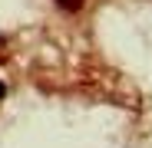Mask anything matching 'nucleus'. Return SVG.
<instances>
[{
    "mask_svg": "<svg viewBox=\"0 0 152 148\" xmlns=\"http://www.w3.org/2000/svg\"><path fill=\"white\" fill-rule=\"evenodd\" d=\"M56 4H60L63 10H80V7H83V0H56Z\"/></svg>",
    "mask_w": 152,
    "mask_h": 148,
    "instance_id": "obj_1",
    "label": "nucleus"
}]
</instances>
